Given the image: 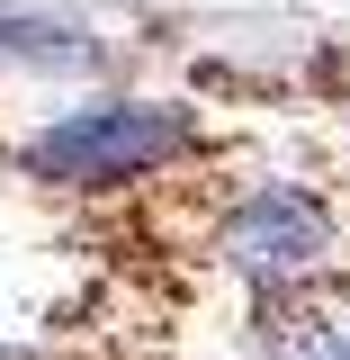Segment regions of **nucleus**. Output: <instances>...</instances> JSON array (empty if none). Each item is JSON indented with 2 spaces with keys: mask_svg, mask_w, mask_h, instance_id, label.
<instances>
[{
  "mask_svg": "<svg viewBox=\"0 0 350 360\" xmlns=\"http://www.w3.org/2000/svg\"><path fill=\"white\" fill-rule=\"evenodd\" d=\"M189 135L198 127L180 108H81L27 144V172L63 189H108V180H144L153 162L189 153Z\"/></svg>",
  "mask_w": 350,
  "mask_h": 360,
  "instance_id": "1",
  "label": "nucleus"
},
{
  "mask_svg": "<svg viewBox=\"0 0 350 360\" xmlns=\"http://www.w3.org/2000/svg\"><path fill=\"white\" fill-rule=\"evenodd\" d=\"M224 262H234V279H252L261 297L306 288L332 262V207L314 189H297V180H269V189H252L224 217Z\"/></svg>",
  "mask_w": 350,
  "mask_h": 360,
  "instance_id": "2",
  "label": "nucleus"
},
{
  "mask_svg": "<svg viewBox=\"0 0 350 360\" xmlns=\"http://www.w3.org/2000/svg\"><path fill=\"white\" fill-rule=\"evenodd\" d=\"M261 360H350V288H278L261 307Z\"/></svg>",
  "mask_w": 350,
  "mask_h": 360,
  "instance_id": "3",
  "label": "nucleus"
}]
</instances>
